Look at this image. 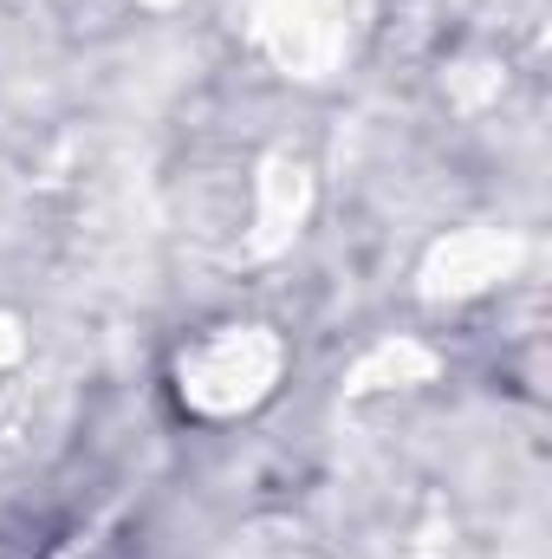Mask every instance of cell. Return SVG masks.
<instances>
[{"instance_id":"obj_1","label":"cell","mask_w":552,"mask_h":559,"mask_svg":"<svg viewBox=\"0 0 552 559\" xmlns=\"http://www.w3.org/2000/svg\"><path fill=\"white\" fill-rule=\"evenodd\" d=\"M279 352L261 338V332H221V338H208L189 365H182V391L202 404V411H241V404H254L261 391H267V378H274Z\"/></svg>"},{"instance_id":"obj_2","label":"cell","mask_w":552,"mask_h":559,"mask_svg":"<svg viewBox=\"0 0 552 559\" xmlns=\"http://www.w3.org/2000/svg\"><path fill=\"white\" fill-rule=\"evenodd\" d=\"M13 358V325H0V365Z\"/></svg>"}]
</instances>
